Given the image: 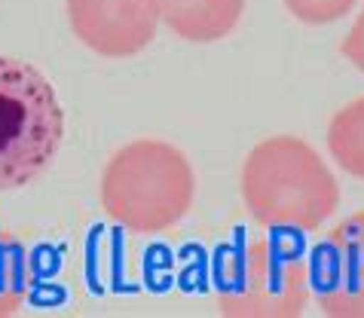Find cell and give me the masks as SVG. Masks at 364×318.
Returning a JSON list of instances; mask_svg holds the SVG:
<instances>
[{
	"instance_id": "cell-10",
	"label": "cell",
	"mask_w": 364,
	"mask_h": 318,
	"mask_svg": "<svg viewBox=\"0 0 364 318\" xmlns=\"http://www.w3.org/2000/svg\"><path fill=\"white\" fill-rule=\"evenodd\" d=\"M355 0H285L291 16L306 25H331L352 9Z\"/></svg>"
},
{
	"instance_id": "cell-5",
	"label": "cell",
	"mask_w": 364,
	"mask_h": 318,
	"mask_svg": "<svg viewBox=\"0 0 364 318\" xmlns=\"http://www.w3.org/2000/svg\"><path fill=\"white\" fill-rule=\"evenodd\" d=\"M309 285L331 318H364V211L343 218L312 254Z\"/></svg>"
},
{
	"instance_id": "cell-6",
	"label": "cell",
	"mask_w": 364,
	"mask_h": 318,
	"mask_svg": "<svg viewBox=\"0 0 364 318\" xmlns=\"http://www.w3.org/2000/svg\"><path fill=\"white\" fill-rule=\"evenodd\" d=\"M70 28L98 55L123 58L156 37V0H68Z\"/></svg>"
},
{
	"instance_id": "cell-1",
	"label": "cell",
	"mask_w": 364,
	"mask_h": 318,
	"mask_svg": "<svg viewBox=\"0 0 364 318\" xmlns=\"http://www.w3.org/2000/svg\"><path fill=\"white\" fill-rule=\"evenodd\" d=\"M242 199L267 230H318L340 202L331 169L306 141L279 135L248 153L242 166Z\"/></svg>"
},
{
	"instance_id": "cell-2",
	"label": "cell",
	"mask_w": 364,
	"mask_h": 318,
	"mask_svg": "<svg viewBox=\"0 0 364 318\" xmlns=\"http://www.w3.org/2000/svg\"><path fill=\"white\" fill-rule=\"evenodd\" d=\"M196 178L187 157L166 141H132L101 174V205L132 233H163L193 205Z\"/></svg>"
},
{
	"instance_id": "cell-7",
	"label": "cell",
	"mask_w": 364,
	"mask_h": 318,
	"mask_svg": "<svg viewBox=\"0 0 364 318\" xmlns=\"http://www.w3.org/2000/svg\"><path fill=\"white\" fill-rule=\"evenodd\" d=\"M156 9L178 37L211 43L236 28L245 0H156Z\"/></svg>"
},
{
	"instance_id": "cell-9",
	"label": "cell",
	"mask_w": 364,
	"mask_h": 318,
	"mask_svg": "<svg viewBox=\"0 0 364 318\" xmlns=\"http://www.w3.org/2000/svg\"><path fill=\"white\" fill-rule=\"evenodd\" d=\"M328 150L343 171L364 178V98L333 114L328 126Z\"/></svg>"
},
{
	"instance_id": "cell-3",
	"label": "cell",
	"mask_w": 364,
	"mask_h": 318,
	"mask_svg": "<svg viewBox=\"0 0 364 318\" xmlns=\"http://www.w3.org/2000/svg\"><path fill=\"white\" fill-rule=\"evenodd\" d=\"M65 114L34 65L0 55V190L25 187L62 147Z\"/></svg>"
},
{
	"instance_id": "cell-11",
	"label": "cell",
	"mask_w": 364,
	"mask_h": 318,
	"mask_svg": "<svg viewBox=\"0 0 364 318\" xmlns=\"http://www.w3.org/2000/svg\"><path fill=\"white\" fill-rule=\"evenodd\" d=\"M343 55H346L358 70H364V13L358 16V22L352 25L349 37L343 40Z\"/></svg>"
},
{
	"instance_id": "cell-4",
	"label": "cell",
	"mask_w": 364,
	"mask_h": 318,
	"mask_svg": "<svg viewBox=\"0 0 364 318\" xmlns=\"http://www.w3.org/2000/svg\"><path fill=\"white\" fill-rule=\"evenodd\" d=\"M306 300L309 263L285 239H248L218 270V309L227 318H297Z\"/></svg>"
},
{
	"instance_id": "cell-8",
	"label": "cell",
	"mask_w": 364,
	"mask_h": 318,
	"mask_svg": "<svg viewBox=\"0 0 364 318\" xmlns=\"http://www.w3.org/2000/svg\"><path fill=\"white\" fill-rule=\"evenodd\" d=\"M34 282L31 254L13 233L0 230V318L22 309Z\"/></svg>"
}]
</instances>
